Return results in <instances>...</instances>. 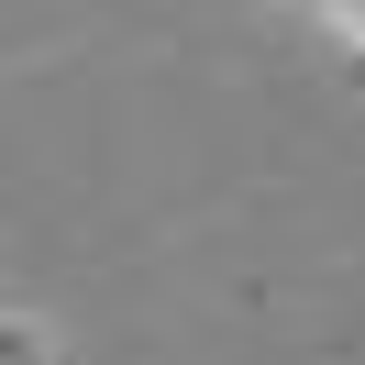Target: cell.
Segmentation results:
<instances>
[{
  "instance_id": "cell-1",
  "label": "cell",
  "mask_w": 365,
  "mask_h": 365,
  "mask_svg": "<svg viewBox=\"0 0 365 365\" xmlns=\"http://www.w3.org/2000/svg\"><path fill=\"white\" fill-rule=\"evenodd\" d=\"M299 11H310V23H321V34H332V45L365 67V0H299Z\"/></svg>"
}]
</instances>
